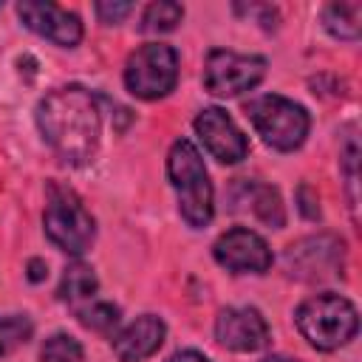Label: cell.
<instances>
[{
    "label": "cell",
    "mask_w": 362,
    "mask_h": 362,
    "mask_svg": "<svg viewBox=\"0 0 362 362\" xmlns=\"http://www.w3.org/2000/svg\"><path fill=\"white\" fill-rule=\"evenodd\" d=\"M252 201H255V212L260 221H266L272 226H283V204L272 187H257Z\"/></svg>",
    "instance_id": "obj_19"
},
{
    "label": "cell",
    "mask_w": 362,
    "mask_h": 362,
    "mask_svg": "<svg viewBox=\"0 0 362 362\" xmlns=\"http://www.w3.org/2000/svg\"><path fill=\"white\" fill-rule=\"evenodd\" d=\"M17 14L23 20L25 28H31L34 34L51 40L54 45L62 48H74L82 40V23L76 14L65 11L57 3H42V0H23L17 3Z\"/></svg>",
    "instance_id": "obj_11"
},
{
    "label": "cell",
    "mask_w": 362,
    "mask_h": 362,
    "mask_svg": "<svg viewBox=\"0 0 362 362\" xmlns=\"http://www.w3.org/2000/svg\"><path fill=\"white\" fill-rule=\"evenodd\" d=\"M96 291H99V280H96L93 269L85 266V263H71L65 269L62 280H59V291L57 294H59L62 303H68L74 311H79L82 305L96 300Z\"/></svg>",
    "instance_id": "obj_13"
},
{
    "label": "cell",
    "mask_w": 362,
    "mask_h": 362,
    "mask_svg": "<svg viewBox=\"0 0 362 362\" xmlns=\"http://www.w3.org/2000/svg\"><path fill=\"white\" fill-rule=\"evenodd\" d=\"M294 322H297L300 334L314 348L334 351L354 339V334L359 328V314L348 297L322 291V294H314L300 303Z\"/></svg>",
    "instance_id": "obj_3"
},
{
    "label": "cell",
    "mask_w": 362,
    "mask_h": 362,
    "mask_svg": "<svg viewBox=\"0 0 362 362\" xmlns=\"http://www.w3.org/2000/svg\"><path fill=\"white\" fill-rule=\"evenodd\" d=\"M34 334V325L25 314H0V356L25 345Z\"/></svg>",
    "instance_id": "obj_16"
},
{
    "label": "cell",
    "mask_w": 362,
    "mask_h": 362,
    "mask_svg": "<svg viewBox=\"0 0 362 362\" xmlns=\"http://www.w3.org/2000/svg\"><path fill=\"white\" fill-rule=\"evenodd\" d=\"M184 17V8L181 3H173V0H156L144 8L141 14V23H139V31L144 34H164V31H173Z\"/></svg>",
    "instance_id": "obj_15"
},
{
    "label": "cell",
    "mask_w": 362,
    "mask_h": 362,
    "mask_svg": "<svg viewBox=\"0 0 362 362\" xmlns=\"http://www.w3.org/2000/svg\"><path fill=\"white\" fill-rule=\"evenodd\" d=\"M359 20H362L359 3H331L322 11V25L337 40H356L359 37Z\"/></svg>",
    "instance_id": "obj_14"
},
{
    "label": "cell",
    "mask_w": 362,
    "mask_h": 362,
    "mask_svg": "<svg viewBox=\"0 0 362 362\" xmlns=\"http://www.w3.org/2000/svg\"><path fill=\"white\" fill-rule=\"evenodd\" d=\"M37 127L65 164H88L102 136V107L96 93L82 85L54 88L37 105Z\"/></svg>",
    "instance_id": "obj_1"
},
{
    "label": "cell",
    "mask_w": 362,
    "mask_h": 362,
    "mask_svg": "<svg viewBox=\"0 0 362 362\" xmlns=\"http://www.w3.org/2000/svg\"><path fill=\"white\" fill-rule=\"evenodd\" d=\"M263 76H266V59L257 54H235L215 48L206 54L204 62V88L221 99L252 90Z\"/></svg>",
    "instance_id": "obj_7"
},
{
    "label": "cell",
    "mask_w": 362,
    "mask_h": 362,
    "mask_svg": "<svg viewBox=\"0 0 362 362\" xmlns=\"http://www.w3.org/2000/svg\"><path fill=\"white\" fill-rule=\"evenodd\" d=\"M263 362H294V359H288V356H269V359H263Z\"/></svg>",
    "instance_id": "obj_23"
},
{
    "label": "cell",
    "mask_w": 362,
    "mask_h": 362,
    "mask_svg": "<svg viewBox=\"0 0 362 362\" xmlns=\"http://www.w3.org/2000/svg\"><path fill=\"white\" fill-rule=\"evenodd\" d=\"M82 356L85 351L79 339H74L71 334H51L40 348L42 362H82Z\"/></svg>",
    "instance_id": "obj_18"
},
{
    "label": "cell",
    "mask_w": 362,
    "mask_h": 362,
    "mask_svg": "<svg viewBox=\"0 0 362 362\" xmlns=\"http://www.w3.org/2000/svg\"><path fill=\"white\" fill-rule=\"evenodd\" d=\"M167 362H212L209 356H204L201 351H192V348H187V351H175Z\"/></svg>",
    "instance_id": "obj_21"
},
{
    "label": "cell",
    "mask_w": 362,
    "mask_h": 362,
    "mask_svg": "<svg viewBox=\"0 0 362 362\" xmlns=\"http://www.w3.org/2000/svg\"><path fill=\"white\" fill-rule=\"evenodd\" d=\"M45 274H48V266H45L40 257H34V260L28 263V280H31V283H40Z\"/></svg>",
    "instance_id": "obj_22"
},
{
    "label": "cell",
    "mask_w": 362,
    "mask_h": 362,
    "mask_svg": "<svg viewBox=\"0 0 362 362\" xmlns=\"http://www.w3.org/2000/svg\"><path fill=\"white\" fill-rule=\"evenodd\" d=\"M133 11L130 3H96V14L102 23H122Z\"/></svg>",
    "instance_id": "obj_20"
},
{
    "label": "cell",
    "mask_w": 362,
    "mask_h": 362,
    "mask_svg": "<svg viewBox=\"0 0 362 362\" xmlns=\"http://www.w3.org/2000/svg\"><path fill=\"white\" fill-rule=\"evenodd\" d=\"M167 175L170 184L178 195V212L181 218L192 226L201 229L212 221V181L209 173L204 167V158L198 153V147L189 139H178L170 147L167 156Z\"/></svg>",
    "instance_id": "obj_2"
},
{
    "label": "cell",
    "mask_w": 362,
    "mask_h": 362,
    "mask_svg": "<svg viewBox=\"0 0 362 362\" xmlns=\"http://www.w3.org/2000/svg\"><path fill=\"white\" fill-rule=\"evenodd\" d=\"M215 339L238 354H252L266 348L269 342V325L263 314L252 305H229L215 320Z\"/></svg>",
    "instance_id": "obj_10"
},
{
    "label": "cell",
    "mask_w": 362,
    "mask_h": 362,
    "mask_svg": "<svg viewBox=\"0 0 362 362\" xmlns=\"http://www.w3.org/2000/svg\"><path fill=\"white\" fill-rule=\"evenodd\" d=\"M178 82V54L173 45L147 42L124 62V85L139 99H161Z\"/></svg>",
    "instance_id": "obj_6"
},
{
    "label": "cell",
    "mask_w": 362,
    "mask_h": 362,
    "mask_svg": "<svg viewBox=\"0 0 362 362\" xmlns=\"http://www.w3.org/2000/svg\"><path fill=\"white\" fill-rule=\"evenodd\" d=\"M164 322L156 314H144L139 320H133L130 325H124L116 337H113V354L119 362H141L150 354H156L164 342Z\"/></svg>",
    "instance_id": "obj_12"
},
{
    "label": "cell",
    "mask_w": 362,
    "mask_h": 362,
    "mask_svg": "<svg viewBox=\"0 0 362 362\" xmlns=\"http://www.w3.org/2000/svg\"><path fill=\"white\" fill-rule=\"evenodd\" d=\"M76 317H79V322L85 325V328H90V331H99V334H107V331H113L116 325H119V308L113 305V303H107V300H93V303H88V305H82L79 311H76Z\"/></svg>",
    "instance_id": "obj_17"
},
{
    "label": "cell",
    "mask_w": 362,
    "mask_h": 362,
    "mask_svg": "<svg viewBox=\"0 0 362 362\" xmlns=\"http://www.w3.org/2000/svg\"><path fill=\"white\" fill-rule=\"evenodd\" d=\"M42 223L51 243L68 255L88 252L96 238V223L90 212L68 187H59V184H48V204H45Z\"/></svg>",
    "instance_id": "obj_5"
},
{
    "label": "cell",
    "mask_w": 362,
    "mask_h": 362,
    "mask_svg": "<svg viewBox=\"0 0 362 362\" xmlns=\"http://www.w3.org/2000/svg\"><path fill=\"white\" fill-rule=\"evenodd\" d=\"M212 255L223 269H229L235 274H263L272 266L269 243L246 226H235V229L223 232L215 240Z\"/></svg>",
    "instance_id": "obj_8"
},
{
    "label": "cell",
    "mask_w": 362,
    "mask_h": 362,
    "mask_svg": "<svg viewBox=\"0 0 362 362\" xmlns=\"http://www.w3.org/2000/svg\"><path fill=\"white\" fill-rule=\"evenodd\" d=\"M246 113L257 130V136L274 147V150H297L305 136H308V113L303 105L286 99V96H277V93H266V96H257L246 105Z\"/></svg>",
    "instance_id": "obj_4"
},
{
    "label": "cell",
    "mask_w": 362,
    "mask_h": 362,
    "mask_svg": "<svg viewBox=\"0 0 362 362\" xmlns=\"http://www.w3.org/2000/svg\"><path fill=\"white\" fill-rule=\"evenodd\" d=\"M195 133L204 141L206 153L221 164H238L249 153V141L243 130L232 122V116L221 107H204L195 116Z\"/></svg>",
    "instance_id": "obj_9"
}]
</instances>
